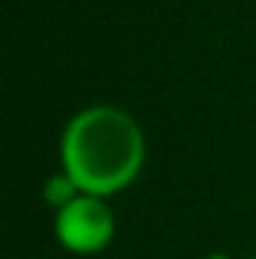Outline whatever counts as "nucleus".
Returning a JSON list of instances; mask_svg holds the SVG:
<instances>
[{"instance_id": "nucleus-3", "label": "nucleus", "mask_w": 256, "mask_h": 259, "mask_svg": "<svg viewBox=\"0 0 256 259\" xmlns=\"http://www.w3.org/2000/svg\"><path fill=\"white\" fill-rule=\"evenodd\" d=\"M205 259H229L226 253H211V256H205Z\"/></svg>"}, {"instance_id": "nucleus-1", "label": "nucleus", "mask_w": 256, "mask_h": 259, "mask_svg": "<svg viewBox=\"0 0 256 259\" xmlns=\"http://www.w3.org/2000/svg\"><path fill=\"white\" fill-rule=\"evenodd\" d=\"M64 175L88 196L115 193L145 160L139 124L118 106H88L72 115L61 139Z\"/></svg>"}, {"instance_id": "nucleus-2", "label": "nucleus", "mask_w": 256, "mask_h": 259, "mask_svg": "<svg viewBox=\"0 0 256 259\" xmlns=\"http://www.w3.org/2000/svg\"><path fill=\"white\" fill-rule=\"evenodd\" d=\"M61 244L75 253H94L109 244L115 232V217L100 196H75L66 205H61L58 220H55Z\"/></svg>"}]
</instances>
